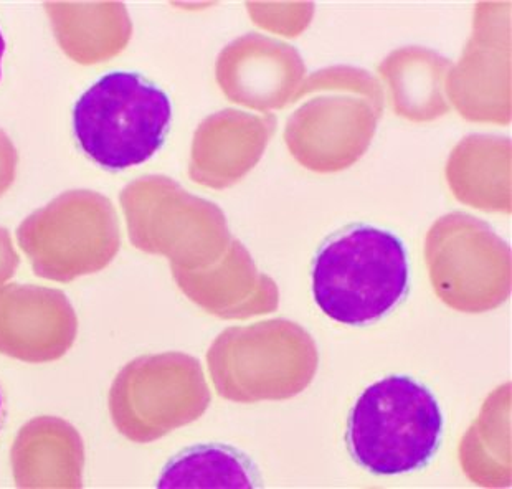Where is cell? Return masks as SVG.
<instances>
[{"label": "cell", "mask_w": 512, "mask_h": 489, "mask_svg": "<svg viewBox=\"0 0 512 489\" xmlns=\"http://www.w3.org/2000/svg\"><path fill=\"white\" fill-rule=\"evenodd\" d=\"M313 296L336 323L366 326L405 298L407 250L389 230L356 225L323 243L313 262Z\"/></svg>", "instance_id": "6da1fadb"}, {"label": "cell", "mask_w": 512, "mask_h": 489, "mask_svg": "<svg viewBox=\"0 0 512 489\" xmlns=\"http://www.w3.org/2000/svg\"><path fill=\"white\" fill-rule=\"evenodd\" d=\"M443 414L435 395L408 376H389L362 392L347 422L352 460L372 475L423 470L437 455Z\"/></svg>", "instance_id": "7a4b0ae2"}, {"label": "cell", "mask_w": 512, "mask_h": 489, "mask_svg": "<svg viewBox=\"0 0 512 489\" xmlns=\"http://www.w3.org/2000/svg\"><path fill=\"white\" fill-rule=\"evenodd\" d=\"M169 96L139 73L101 76L73 108L81 151L108 171L141 166L164 146L171 128Z\"/></svg>", "instance_id": "3957f363"}, {"label": "cell", "mask_w": 512, "mask_h": 489, "mask_svg": "<svg viewBox=\"0 0 512 489\" xmlns=\"http://www.w3.org/2000/svg\"><path fill=\"white\" fill-rule=\"evenodd\" d=\"M17 243L35 276L70 283L113 262L121 230L113 202L95 190H68L17 228Z\"/></svg>", "instance_id": "277c9868"}, {"label": "cell", "mask_w": 512, "mask_h": 489, "mask_svg": "<svg viewBox=\"0 0 512 489\" xmlns=\"http://www.w3.org/2000/svg\"><path fill=\"white\" fill-rule=\"evenodd\" d=\"M119 200L134 247L164 255L172 268L199 270L227 247V222L220 209L169 177H141L124 187Z\"/></svg>", "instance_id": "5b68a950"}, {"label": "cell", "mask_w": 512, "mask_h": 489, "mask_svg": "<svg viewBox=\"0 0 512 489\" xmlns=\"http://www.w3.org/2000/svg\"><path fill=\"white\" fill-rule=\"evenodd\" d=\"M205 399L199 362L181 352H164L134 359L111 385V420L134 443L154 442L197 417Z\"/></svg>", "instance_id": "8992f818"}, {"label": "cell", "mask_w": 512, "mask_h": 489, "mask_svg": "<svg viewBox=\"0 0 512 489\" xmlns=\"http://www.w3.org/2000/svg\"><path fill=\"white\" fill-rule=\"evenodd\" d=\"M433 288L451 308L483 313L511 291V252L496 233L471 215H446L427 238Z\"/></svg>", "instance_id": "52a82bcc"}, {"label": "cell", "mask_w": 512, "mask_h": 489, "mask_svg": "<svg viewBox=\"0 0 512 489\" xmlns=\"http://www.w3.org/2000/svg\"><path fill=\"white\" fill-rule=\"evenodd\" d=\"M448 100L471 121L511 118V4L481 2L473 35L445 83Z\"/></svg>", "instance_id": "ba28073f"}, {"label": "cell", "mask_w": 512, "mask_h": 489, "mask_svg": "<svg viewBox=\"0 0 512 489\" xmlns=\"http://www.w3.org/2000/svg\"><path fill=\"white\" fill-rule=\"evenodd\" d=\"M316 364L313 339L290 321L227 329L209 351L210 372L217 382L228 385L301 387L313 376Z\"/></svg>", "instance_id": "9c48e42d"}, {"label": "cell", "mask_w": 512, "mask_h": 489, "mask_svg": "<svg viewBox=\"0 0 512 489\" xmlns=\"http://www.w3.org/2000/svg\"><path fill=\"white\" fill-rule=\"evenodd\" d=\"M379 111L359 96H319L304 103L286 126V143L303 166L339 171L364 154Z\"/></svg>", "instance_id": "30bf717a"}, {"label": "cell", "mask_w": 512, "mask_h": 489, "mask_svg": "<svg viewBox=\"0 0 512 489\" xmlns=\"http://www.w3.org/2000/svg\"><path fill=\"white\" fill-rule=\"evenodd\" d=\"M78 318L67 295L45 286H0V354L27 364L58 361L72 349Z\"/></svg>", "instance_id": "8fae6325"}, {"label": "cell", "mask_w": 512, "mask_h": 489, "mask_svg": "<svg viewBox=\"0 0 512 489\" xmlns=\"http://www.w3.org/2000/svg\"><path fill=\"white\" fill-rule=\"evenodd\" d=\"M215 78L228 100L256 111L280 110L293 103L306 78L296 48L278 38L245 34L220 52Z\"/></svg>", "instance_id": "7c38bea8"}, {"label": "cell", "mask_w": 512, "mask_h": 489, "mask_svg": "<svg viewBox=\"0 0 512 489\" xmlns=\"http://www.w3.org/2000/svg\"><path fill=\"white\" fill-rule=\"evenodd\" d=\"M275 119L225 110L205 119L195 133L190 177L209 187L230 186L255 166Z\"/></svg>", "instance_id": "4fadbf2b"}, {"label": "cell", "mask_w": 512, "mask_h": 489, "mask_svg": "<svg viewBox=\"0 0 512 489\" xmlns=\"http://www.w3.org/2000/svg\"><path fill=\"white\" fill-rule=\"evenodd\" d=\"M19 488H81L85 447L73 425L58 417L25 423L10 453Z\"/></svg>", "instance_id": "5bb4252c"}, {"label": "cell", "mask_w": 512, "mask_h": 489, "mask_svg": "<svg viewBox=\"0 0 512 489\" xmlns=\"http://www.w3.org/2000/svg\"><path fill=\"white\" fill-rule=\"evenodd\" d=\"M190 300L223 318H247L275 308L278 293L273 281L256 273L247 250L233 243L217 270L172 268Z\"/></svg>", "instance_id": "9a60e30c"}, {"label": "cell", "mask_w": 512, "mask_h": 489, "mask_svg": "<svg viewBox=\"0 0 512 489\" xmlns=\"http://www.w3.org/2000/svg\"><path fill=\"white\" fill-rule=\"evenodd\" d=\"M63 52L81 65L108 62L128 47L133 24L119 2H47Z\"/></svg>", "instance_id": "2e32d148"}, {"label": "cell", "mask_w": 512, "mask_h": 489, "mask_svg": "<svg viewBox=\"0 0 512 489\" xmlns=\"http://www.w3.org/2000/svg\"><path fill=\"white\" fill-rule=\"evenodd\" d=\"M453 63L430 48L403 47L390 53L377 72L389 88L394 110L412 121H432L450 111L446 76Z\"/></svg>", "instance_id": "e0dca14e"}, {"label": "cell", "mask_w": 512, "mask_h": 489, "mask_svg": "<svg viewBox=\"0 0 512 489\" xmlns=\"http://www.w3.org/2000/svg\"><path fill=\"white\" fill-rule=\"evenodd\" d=\"M508 139L471 136L448 162V181L458 199L484 210H509Z\"/></svg>", "instance_id": "ac0fdd59"}, {"label": "cell", "mask_w": 512, "mask_h": 489, "mask_svg": "<svg viewBox=\"0 0 512 489\" xmlns=\"http://www.w3.org/2000/svg\"><path fill=\"white\" fill-rule=\"evenodd\" d=\"M247 455L219 443L195 445L174 456L157 481L161 489H247L258 486Z\"/></svg>", "instance_id": "d6986e66"}, {"label": "cell", "mask_w": 512, "mask_h": 489, "mask_svg": "<svg viewBox=\"0 0 512 489\" xmlns=\"http://www.w3.org/2000/svg\"><path fill=\"white\" fill-rule=\"evenodd\" d=\"M351 91L356 96H364V100L369 101L375 110L382 113L384 105V90L379 80L374 75H370L362 68L354 67H331L314 72L308 78H304L299 90L294 95V101L309 95L313 91Z\"/></svg>", "instance_id": "ffe728a7"}, {"label": "cell", "mask_w": 512, "mask_h": 489, "mask_svg": "<svg viewBox=\"0 0 512 489\" xmlns=\"http://www.w3.org/2000/svg\"><path fill=\"white\" fill-rule=\"evenodd\" d=\"M247 9L258 27L285 37H298L314 15L311 2H248Z\"/></svg>", "instance_id": "44dd1931"}, {"label": "cell", "mask_w": 512, "mask_h": 489, "mask_svg": "<svg viewBox=\"0 0 512 489\" xmlns=\"http://www.w3.org/2000/svg\"><path fill=\"white\" fill-rule=\"evenodd\" d=\"M19 167V152L4 129H0V199L14 186Z\"/></svg>", "instance_id": "7402d4cb"}, {"label": "cell", "mask_w": 512, "mask_h": 489, "mask_svg": "<svg viewBox=\"0 0 512 489\" xmlns=\"http://www.w3.org/2000/svg\"><path fill=\"white\" fill-rule=\"evenodd\" d=\"M20 265L19 252L15 250L9 230L0 227V285L17 273Z\"/></svg>", "instance_id": "603a6c76"}, {"label": "cell", "mask_w": 512, "mask_h": 489, "mask_svg": "<svg viewBox=\"0 0 512 489\" xmlns=\"http://www.w3.org/2000/svg\"><path fill=\"white\" fill-rule=\"evenodd\" d=\"M7 420V395H5L4 385L0 382V432L4 428Z\"/></svg>", "instance_id": "cb8c5ba5"}, {"label": "cell", "mask_w": 512, "mask_h": 489, "mask_svg": "<svg viewBox=\"0 0 512 489\" xmlns=\"http://www.w3.org/2000/svg\"><path fill=\"white\" fill-rule=\"evenodd\" d=\"M5 55V38L2 35V30H0V80H2V60H4Z\"/></svg>", "instance_id": "d4e9b609"}]
</instances>
